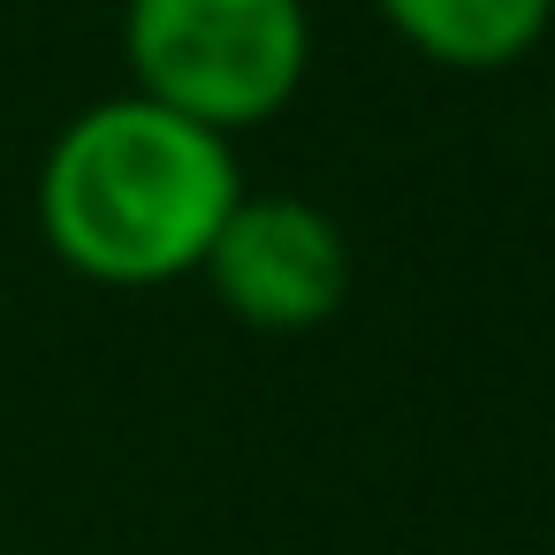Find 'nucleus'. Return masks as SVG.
I'll return each instance as SVG.
<instances>
[{"mask_svg":"<svg viewBox=\"0 0 555 555\" xmlns=\"http://www.w3.org/2000/svg\"><path fill=\"white\" fill-rule=\"evenodd\" d=\"M236 198V145L138 92L69 115L39 160V236L100 289L198 274Z\"/></svg>","mask_w":555,"mask_h":555,"instance_id":"1","label":"nucleus"},{"mask_svg":"<svg viewBox=\"0 0 555 555\" xmlns=\"http://www.w3.org/2000/svg\"><path fill=\"white\" fill-rule=\"evenodd\" d=\"M373 9L411 54L464 77L517 69L555 24V0H373Z\"/></svg>","mask_w":555,"mask_h":555,"instance_id":"4","label":"nucleus"},{"mask_svg":"<svg viewBox=\"0 0 555 555\" xmlns=\"http://www.w3.org/2000/svg\"><path fill=\"white\" fill-rule=\"evenodd\" d=\"M214 297L259 327V335H305L320 320L343 312L350 297V244L327 221V206L267 191V198H236V214L221 221L206 267Z\"/></svg>","mask_w":555,"mask_h":555,"instance_id":"3","label":"nucleus"},{"mask_svg":"<svg viewBox=\"0 0 555 555\" xmlns=\"http://www.w3.org/2000/svg\"><path fill=\"white\" fill-rule=\"evenodd\" d=\"M130 92L229 138L274 122L312 69L305 0H122Z\"/></svg>","mask_w":555,"mask_h":555,"instance_id":"2","label":"nucleus"}]
</instances>
